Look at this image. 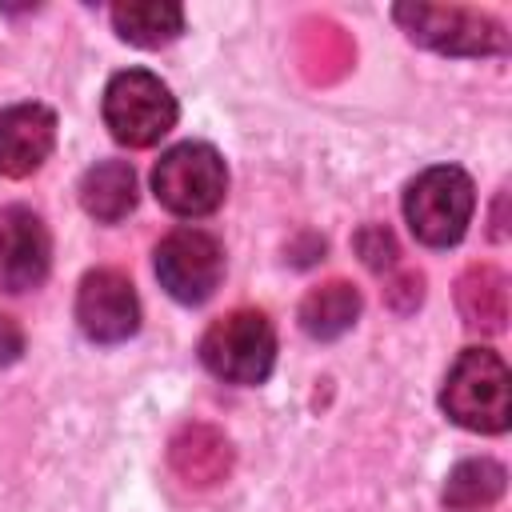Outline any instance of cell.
Here are the masks:
<instances>
[{
    "label": "cell",
    "mask_w": 512,
    "mask_h": 512,
    "mask_svg": "<svg viewBox=\"0 0 512 512\" xmlns=\"http://www.w3.org/2000/svg\"><path fill=\"white\" fill-rule=\"evenodd\" d=\"M56 144V116L44 104H12L0 112V172L12 180L32 176Z\"/></svg>",
    "instance_id": "cell-10"
},
{
    "label": "cell",
    "mask_w": 512,
    "mask_h": 512,
    "mask_svg": "<svg viewBox=\"0 0 512 512\" xmlns=\"http://www.w3.org/2000/svg\"><path fill=\"white\" fill-rule=\"evenodd\" d=\"M204 368L224 384H264L276 364V328L256 308H236L200 336Z\"/></svg>",
    "instance_id": "cell-3"
},
{
    "label": "cell",
    "mask_w": 512,
    "mask_h": 512,
    "mask_svg": "<svg viewBox=\"0 0 512 512\" xmlns=\"http://www.w3.org/2000/svg\"><path fill=\"white\" fill-rule=\"evenodd\" d=\"M356 252H360V260L368 264V268H376V272H384V268H392L396 264V240H392V232L384 228V224H364L360 232H356Z\"/></svg>",
    "instance_id": "cell-17"
},
{
    "label": "cell",
    "mask_w": 512,
    "mask_h": 512,
    "mask_svg": "<svg viewBox=\"0 0 512 512\" xmlns=\"http://www.w3.org/2000/svg\"><path fill=\"white\" fill-rule=\"evenodd\" d=\"M360 308H364V300H360L356 284L328 280V284H320V288H312L304 296V304H300V328L312 340H336V336H344L360 320Z\"/></svg>",
    "instance_id": "cell-13"
},
{
    "label": "cell",
    "mask_w": 512,
    "mask_h": 512,
    "mask_svg": "<svg viewBox=\"0 0 512 512\" xmlns=\"http://www.w3.org/2000/svg\"><path fill=\"white\" fill-rule=\"evenodd\" d=\"M112 28L136 48H160L184 32V8L172 0H128L112 8Z\"/></svg>",
    "instance_id": "cell-14"
},
{
    "label": "cell",
    "mask_w": 512,
    "mask_h": 512,
    "mask_svg": "<svg viewBox=\"0 0 512 512\" xmlns=\"http://www.w3.org/2000/svg\"><path fill=\"white\" fill-rule=\"evenodd\" d=\"M476 212L472 176L456 164H432L404 188V220L428 248H452L464 240Z\"/></svg>",
    "instance_id": "cell-2"
},
{
    "label": "cell",
    "mask_w": 512,
    "mask_h": 512,
    "mask_svg": "<svg viewBox=\"0 0 512 512\" xmlns=\"http://www.w3.org/2000/svg\"><path fill=\"white\" fill-rule=\"evenodd\" d=\"M76 324L92 344H124L140 328V300L124 272L92 268L76 292Z\"/></svg>",
    "instance_id": "cell-8"
},
{
    "label": "cell",
    "mask_w": 512,
    "mask_h": 512,
    "mask_svg": "<svg viewBox=\"0 0 512 512\" xmlns=\"http://www.w3.org/2000/svg\"><path fill=\"white\" fill-rule=\"evenodd\" d=\"M176 116H180L176 96L148 68H124L104 88V124H108L112 140H120L128 148L156 144L160 136L172 132Z\"/></svg>",
    "instance_id": "cell-5"
},
{
    "label": "cell",
    "mask_w": 512,
    "mask_h": 512,
    "mask_svg": "<svg viewBox=\"0 0 512 512\" xmlns=\"http://www.w3.org/2000/svg\"><path fill=\"white\" fill-rule=\"evenodd\" d=\"M172 468L188 480V484H216L228 464H232V448L220 432L204 428V424H192L184 428L176 440H172Z\"/></svg>",
    "instance_id": "cell-16"
},
{
    "label": "cell",
    "mask_w": 512,
    "mask_h": 512,
    "mask_svg": "<svg viewBox=\"0 0 512 512\" xmlns=\"http://www.w3.org/2000/svg\"><path fill=\"white\" fill-rule=\"evenodd\" d=\"M80 208L96 224H120L136 208V172L128 160H96L80 176Z\"/></svg>",
    "instance_id": "cell-11"
},
{
    "label": "cell",
    "mask_w": 512,
    "mask_h": 512,
    "mask_svg": "<svg viewBox=\"0 0 512 512\" xmlns=\"http://www.w3.org/2000/svg\"><path fill=\"white\" fill-rule=\"evenodd\" d=\"M20 352H24V332L16 328L12 316H0V364L20 360Z\"/></svg>",
    "instance_id": "cell-18"
},
{
    "label": "cell",
    "mask_w": 512,
    "mask_h": 512,
    "mask_svg": "<svg viewBox=\"0 0 512 512\" xmlns=\"http://www.w3.org/2000/svg\"><path fill=\"white\" fill-rule=\"evenodd\" d=\"M440 408L468 432H504L512 424V376L492 348H464L444 376Z\"/></svg>",
    "instance_id": "cell-1"
},
{
    "label": "cell",
    "mask_w": 512,
    "mask_h": 512,
    "mask_svg": "<svg viewBox=\"0 0 512 512\" xmlns=\"http://www.w3.org/2000/svg\"><path fill=\"white\" fill-rule=\"evenodd\" d=\"M412 40L448 52V56H488V52H504V28L480 12L468 8H428V4H400L392 12Z\"/></svg>",
    "instance_id": "cell-7"
},
{
    "label": "cell",
    "mask_w": 512,
    "mask_h": 512,
    "mask_svg": "<svg viewBox=\"0 0 512 512\" xmlns=\"http://www.w3.org/2000/svg\"><path fill=\"white\" fill-rule=\"evenodd\" d=\"M456 304L468 328L480 332H500L508 320V280L492 264H472L456 280Z\"/></svg>",
    "instance_id": "cell-12"
},
{
    "label": "cell",
    "mask_w": 512,
    "mask_h": 512,
    "mask_svg": "<svg viewBox=\"0 0 512 512\" xmlns=\"http://www.w3.org/2000/svg\"><path fill=\"white\" fill-rule=\"evenodd\" d=\"M152 192L172 216H208L228 192L224 156L204 140H184L168 148L152 168Z\"/></svg>",
    "instance_id": "cell-4"
},
{
    "label": "cell",
    "mask_w": 512,
    "mask_h": 512,
    "mask_svg": "<svg viewBox=\"0 0 512 512\" xmlns=\"http://www.w3.org/2000/svg\"><path fill=\"white\" fill-rule=\"evenodd\" d=\"M152 264L160 288L176 304H204L224 276V248L204 228H176L156 244Z\"/></svg>",
    "instance_id": "cell-6"
},
{
    "label": "cell",
    "mask_w": 512,
    "mask_h": 512,
    "mask_svg": "<svg viewBox=\"0 0 512 512\" xmlns=\"http://www.w3.org/2000/svg\"><path fill=\"white\" fill-rule=\"evenodd\" d=\"M504 480H508V472L488 456L460 460L448 472L440 500H444L448 512H488L504 496Z\"/></svg>",
    "instance_id": "cell-15"
},
{
    "label": "cell",
    "mask_w": 512,
    "mask_h": 512,
    "mask_svg": "<svg viewBox=\"0 0 512 512\" xmlns=\"http://www.w3.org/2000/svg\"><path fill=\"white\" fill-rule=\"evenodd\" d=\"M52 268V236L48 224L24 208L12 204L0 212V288L20 296L44 284Z\"/></svg>",
    "instance_id": "cell-9"
}]
</instances>
